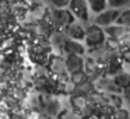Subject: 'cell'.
Here are the masks:
<instances>
[{
    "mask_svg": "<svg viewBox=\"0 0 130 119\" xmlns=\"http://www.w3.org/2000/svg\"><path fill=\"white\" fill-rule=\"evenodd\" d=\"M85 43L90 48H98L102 43H105V31L101 28V25L94 24L85 29Z\"/></svg>",
    "mask_w": 130,
    "mask_h": 119,
    "instance_id": "1",
    "label": "cell"
},
{
    "mask_svg": "<svg viewBox=\"0 0 130 119\" xmlns=\"http://www.w3.org/2000/svg\"><path fill=\"white\" fill-rule=\"evenodd\" d=\"M52 18H53V23L57 28H66L73 23V13L70 11V9L66 10L63 9H56L52 11Z\"/></svg>",
    "mask_w": 130,
    "mask_h": 119,
    "instance_id": "2",
    "label": "cell"
},
{
    "mask_svg": "<svg viewBox=\"0 0 130 119\" xmlns=\"http://www.w3.org/2000/svg\"><path fill=\"white\" fill-rule=\"evenodd\" d=\"M69 9L73 13L74 17L80 18L83 21L88 20V3L85 0H70Z\"/></svg>",
    "mask_w": 130,
    "mask_h": 119,
    "instance_id": "3",
    "label": "cell"
},
{
    "mask_svg": "<svg viewBox=\"0 0 130 119\" xmlns=\"http://www.w3.org/2000/svg\"><path fill=\"white\" fill-rule=\"evenodd\" d=\"M119 10L118 9H109V10H106L105 9L104 11H101V13H98V16H96V18H95V24H98V25H101V27H108V25H110V24H113L116 20H118V17H119Z\"/></svg>",
    "mask_w": 130,
    "mask_h": 119,
    "instance_id": "4",
    "label": "cell"
},
{
    "mask_svg": "<svg viewBox=\"0 0 130 119\" xmlns=\"http://www.w3.org/2000/svg\"><path fill=\"white\" fill-rule=\"evenodd\" d=\"M66 62V70L69 73H74V71H78L84 69V59H83V55H77V53H67V59Z\"/></svg>",
    "mask_w": 130,
    "mask_h": 119,
    "instance_id": "5",
    "label": "cell"
},
{
    "mask_svg": "<svg viewBox=\"0 0 130 119\" xmlns=\"http://www.w3.org/2000/svg\"><path fill=\"white\" fill-rule=\"evenodd\" d=\"M129 29H130V28L122 25V24H116V25H112V24H110V25L106 27L105 32H106L109 37H112V38H115V39L120 41V39H123L124 37H127V34H129Z\"/></svg>",
    "mask_w": 130,
    "mask_h": 119,
    "instance_id": "6",
    "label": "cell"
},
{
    "mask_svg": "<svg viewBox=\"0 0 130 119\" xmlns=\"http://www.w3.org/2000/svg\"><path fill=\"white\" fill-rule=\"evenodd\" d=\"M66 35L71 39H77V41H81L85 38V29L83 28L80 24H74L71 23L69 27H66Z\"/></svg>",
    "mask_w": 130,
    "mask_h": 119,
    "instance_id": "7",
    "label": "cell"
},
{
    "mask_svg": "<svg viewBox=\"0 0 130 119\" xmlns=\"http://www.w3.org/2000/svg\"><path fill=\"white\" fill-rule=\"evenodd\" d=\"M63 49H64L66 53H77V55H84V51H85L83 43H80L77 39H71V38H69L66 41Z\"/></svg>",
    "mask_w": 130,
    "mask_h": 119,
    "instance_id": "8",
    "label": "cell"
},
{
    "mask_svg": "<svg viewBox=\"0 0 130 119\" xmlns=\"http://www.w3.org/2000/svg\"><path fill=\"white\" fill-rule=\"evenodd\" d=\"M70 104L76 111H83V112H84V109H87V107H88L87 101H85V97L80 95V94H76V95L70 97Z\"/></svg>",
    "mask_w": 130,
    "mask_h": 119,
    "instance_id": "9",
    "label": "cell"
},
{
    "mask_svg": "<svg viewBox=\"0 0 130 119\" xmlns=\"http://www.w3.org/2000/svg\"><path fill=\"white\" fill-rule=\"evenodd\" d=\"M113 81H115L116 85L123 90L124 87L130 84V73H126V71H118V73L113 76Z\"/></svg>",
    "mask_w": 130,
    "mask_h": 119,
    "instance_id": "10",
    "label": "cell"
},
{
    "mask_svg": "<svg viewBox=\"0 0 130 119\" xmlns=\"http://www.w3.org/2000/svg\"><path fill=\"white\" fill-rule=\"evenodd\" d=\"M120 69H122L120 59L118 57V55H112V56L108 59V73L115 76L118 71H120Z\"/></svg>",
    "mask_w": 130,
    "mask_h": 119,
    "instance_id": "11",
    "label": "cell"
},
{
    "mask_svg": "<svg viewBox=\"0 0 130 119\" xmlns=\"http://www.w3.org/2000/svg\"><path fill=\"white\" fill-rule=\"evenodd\" d=\"M94 90H95V87L92 85V83H91V81H87V80H85V81H83L81 84L76 85V88H74L76 94H80V95H84V97L92 94Z\"/></svg>",
    "mask_w": 130,
    "mask_h": 119,
    "instance_id": "12",
    "label": "cell"
},
{
    "mask_svg": "<svg viewBox=\"0 0 130 119\" xmlns=\"http://www.w3.org/2000/svg\"><path fill=\"white\" fill-rule=\"evenodd\" d=\"M88 7L92 10L94 13H101L106 9V4H108V0H87Z\"/></svg>",
    "mask_w": 130,
    "mask_h": 119,
    "instance_id": "13",
    "label": "cell"
},
{
    "mask_svg": "<svg viewBox=\"0 0 130 119\" xmlns=\"http://www.w3.org/2000/svg\"><path fill=\"white\" fill-rule=\"evenodd\" d=\"M59 109H60L59 101H56V99H53V98H51L45 105V111L48 112V115H51V116H56L57 112H59Z\"/></svg>",
    "mask_w": 130,
    "mask_h": 119,
    "instance_id": "14",
    "label": "cell"
},
{
    "mask_svg": "<svg viewBox=\"0 0 130 119\" xmlns=\"http://www.w3.org/2000/svg\"><path fill=\"white\" fill-rule=\"evenodd\" d=\"M64 70H66V62H63L59 57H55L51 65V71L55 74H62Z\"/></svg>",
    "mask_w": 130,
    "mask_h": 119,
    "instance_id": "15",
    "label": "cell"
},
{
    "mask_svg": "<svg viewBox=\"0 0 130 119\" xmlns=\"http://www.w3.org/2000/svg\"><path fill=\"white\" fill-rule=\"evenodd\" d=\"M85 80H87V71H85L84 69L71 73V83H73V84L78 85V84H81L83 81H85Z\"/></svg>",
    "mask_w": 130,
    "mask_h": 119,
    "instance_id": "16",
    "label": "cell"
},
{
    "mask_svg": "<svg viewBox=\"0 0 130 119\" xmlns=\"http://www.w3.org/2000/svg\"><path fill=\"white\" fill-rule=\"evenodd\" d=\"M116 23L130 28V10H124V11L119 13V17L116 20Z\"/></svg>",
    "mask_w": 130,
    "mask_h": 119,
    "instance_id": "17",
    "label": "cell"
},
{
    "mask_svg": "<svg viewBox=\"0 0 130 119\" xmlns=\"http://www.w3.org/2000/svg\"><path fill=\"white\" fill-rule=\"evenodd\" d=\"M66 41H67V38L63 34H53V37H52V43L55 46H57V48H63Z\"/></svg>",
    "mask_w": 130,
    "mask_h": 119,
    "instance_id": "18",
    "label": "cell"
},
{
    "mask_svg": "<svg viewBox=\"0 0 130 119\" xmlns=\"http://www.w3.org/2000/svg\"><path fill=\"white\" fill-rule=\"evenodd\" d=\"M109 104L112 105L113 108H122V105H123V99L120 98V97L118 95V93H112L109 97Z\"/></svg>",
    "mask_w": 130,
    "mask_h": 119,
    "instance_id": "19",
    "label": "cell"
},
{
    "mask_svg": "<svg viewBox=\"0 0 130 119\" xmlns=\"http://www.w3.org/2000/svg\"><path fill=\"white\" fill-rule=\"evenodd\" d=\"M84 70L87 71V74L95 73V70H96V62L94 59H87L84 62Z\"/></svg>",
    "mask_w": 130,
    "mask_h": 119,
    "instance_id": "20",
    "label": "cell"
},
{
    "mask_svg": "<svg viewBox=\"0 0 130 119\" xmlns=\"http://www.w3.org/2000/svg\"><path fill=\"white\" fill-rule=\"evenodd\" d=\"M130 0H108V4L113 9H119V7H123L129 3Z\"/></svg>",
    "mask_w": 130,
    "mask_h": 119,
    "instance_id": "21",
    "label": "cell"
},
{
    "mask_svg": "<svg viewBox=\"0 0 130 119\" xmlns=\"http://www.w3.org/2000/svg\"><path fill=\"white\" fill-rule=\"evenodd\" d=\"M49 3L52 4L56 9H63V7H67L70 0H49Z\"/></svg>",
    "mask_w": 130,
    "mask_h": 119,
    "instance_id": "22",
    "label": "cell"
},
{
    "mask_svg": "<svg viewBox=\"0 0 130 119\" xmlns=\"http://www.w3.org/2000/svg\"><path fill=\"white\" fill-rule=\"evenodd\" d=\"M113 116H116V118H127L129 116V111L123 109V108H118V111L113 113Z\"/></svg>",
    "mask_w": 130,
    "mask_h": 119,
    "instance_id": "23",
    "label": "cell"
},
{
    "mask_svg": "<svg viewBox=\"0 0 130 119\" xmlns=\"http://www.w3.org/2000/svg\"><path fill=\"white\" fill-rule=\"evenodd\" d=\"M123 60L130 65V49H127V51L123 52Z\"/></svg>",
    "mask_w": 130,
    "mask_h": 119,
    "instance_id": "24",
    "label": "cell"
},
{
    "mask_svg": "<svg viewBox=\"0 0 130 119\" xmlns=\"http://www.w3.org/2000/svg\"><path fill=\"white\" fill-rule=\"evenodd\" d=\"M123 94H124V97H126V99L130 102V84L123 88Z\"/></svg>",
    "mask_w": 130,
    "mask_h": 119,
    "instance_id": "25",
    "label": "cell"
}]
</instances>
